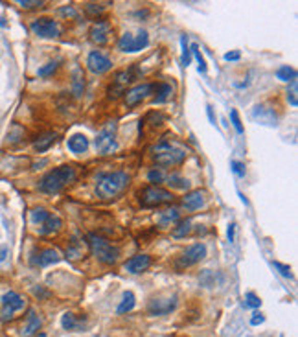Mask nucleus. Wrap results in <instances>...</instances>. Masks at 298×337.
Here are the masks:
<instances>
[{"instance_id": "1", "label": "nucleus", "mask_w": 298, "mask_h": 337, "mask_svg": "<svg viewBox=\"0 0 298 337\" xmlns=\"http://www.w3.org/2000/svg\"><path fill=\"white\" fill-rule=\"evenodd\" d=\"M129 186V175L125 171H112L98 177L96 195L100 199H114Z\"/></svg>"}, {"instance_id": "2", "label": "nucleus", "mask_w": 298, "mask_h": 337, "mask_svg": "<svg viewBox=\"0 0 298 337\" xmlns=\"http://www.w3.org/2000/svg\"><path fill=\"white\" fill-rule=\"evenodd\" d=\"M76 179V170L74 166H59L55 170L48 171L44 177L41 179L39 188L46 194H57L64 188L66 185H70Z\"/></svg>"}, {"instance_id": "3", "label": "nucleus", "mask_w": 298, "mask_h": 337, "mask_svg": "<svg viewBox=\"0 0 298 337\" xmlns=\"http://www.w3.org/2000/svg\"><path fill=\"white\" fill-rule=\"evenodd\" d=\"M87 240H88V247H90L92 254H94L101 263L112 265V263L118 262L120 249L114 247L112 243H109L105 238H101V236H98V234H88Z\"/></svg>"}, {"instance_id": "4", "label": "nucleus", "mask_w": 298, "mask_h": 337, "mask_svg": "<svg viewBox=\"0 0 298 337\" xmlns=\"http://www.w3.org/2000/svg\"><path fill=\"white\" fill-rule=\"evenodd\" d=\"M153 159H155V162L158 164V166L171 168V166L180 164V162L186 159V151L173 148V146L168 142H162L155 148V155H153Z\"/></svg>"}, {"instance_id": "5", "label": "nucleus", "mask_w": 298, "mask_h": 337, "mask_svg": "<svg viewBox=\"0 0 298 337\" xmlns=\"http://www.w3.org/2000/svg\"><path fill=\"white\" fill-rule=\"evenodd\" d=\"M138 201L146 208L161 207V205L171 203L173 201V194L164 188H158V186H147V188H144L138 194Z\"/></svg>"}, {"instance_id": "6", "label": "nucleus", "mask_w": 298, "mask_h": 337, "mask_svg": "<svg viewBox=\"0 0 298 337\" xmlns=\"http://www.w3.org/2000/svg\"><path fill=\"white\" fill-rule=\"evenodd\" d=\"M94 144H96V149L101 155H109V153L116 151V148H118V142H116V122H109L98 133Z\"/></svg>"}, {"instance_id": "7", "label": "nucleus", "mask_w": 298, "mask_h": 337, "mask_svg": "<svg viewBox=\"0 0 298 337\" xmlns=\"http://www.w3.org/2000/svg\"><path fill=\"white\" fill-rule=\"evenodd\" d=\"M24 308V299L15 291H8L4 297H2V311H0V319L2 321H9L13 319V315L17 311Z\"/></svg>"}, {"instance_id": "8", "label": "nucleus", "mask_w": 298, "mask_h": 337, "mask_svg": "<svg viewBox=\"0 0 298 337\" xmlns=\"http://www.w3.org/2000/svg\"><path fill=\"white\" fill-rule=\"evenodd\" d=\"M32 32L35 33L37 37H42V39H52V37H57L61 33V28L57 20L54 19H48V17H42V19H37L32 23Z\"/></svg>"}, {"instance_id": "9", "label": "nucleus", "mask_w": 298, "mask_h": 337, "mask_svg": "<svg viewBox=\"0 0 298 337\" xmlns=\"http://www.w3.org/2000/svg\"><path fill=\"white\" fill-rule=\"evenodd\" d=\"M207 256V245L204 243H195L192 247L184 251L182 256L177 260V269L190 267V265H195L197 262H201L202 258Z\"/></svg>"}, {"instance_id": "10", "label": "nucleus", "mask_w": 298, "mask_h": 337, "mask_svg": "<svg viewBox=\"0 0 298 337\" xmlns=\"http://www.w3.org/2000/svg\"><path fill=\"white\" fill-rule=\"evenodd\" d=\"M134 70H136V66L116 74L114 81H112V85L109 87V98H118L120 94H125L127 85L131 83V81H134Z\"/></svg>"}, {"instance_id": "11", "label": "nucleus", "mask_w": 298, "mask_h": 337, "mask_svg": "<svg viewBox=\"0 0 298 337\" xmlns=\"http://www.w3.org/2000/svg\"><path fill=\"white\" fill-rule=\"evenodd\" d=\"M87 66L90 70L92 74H105L112 69V61L105 56V54H101V52L94 50L88 54L87 57Z\"/></svg>"}, {"instance_id": "12", "label": "nucleus", "mask_w": 298, "mask_h": 337, "mask_svg": "<svg viewBox=\"0 0 298 337\" xmlns=\"http://www.w3.org/2000/svg\"><path fill=\"white\" fill-rule=\"evenodd\" d=\"M155 87H156L155 83H140V85H136V87L129 88L127 93H125V103H127L129 107L138 105V103L142 102V100H146V98L155 91Z\"/></svg>"}, {"instance_id": "13", "label": "nucleus", "mask_w": 298, "mask_h": 337, "mask_svg": "<svg viewBox=\"0 0 298 337\" xmlns=\"http://www.w3.org/2000/svg\"><path fill=\"white\" fill-rule=\"evenodd\" d=\"M110 33H112V26H110V23H107V20H100V23H96L94 26H92L90 41L94 42V44H98V47H103V44L109 42Z\"/></svg>"}, {"instance_id": "14", "label": "nucleus", "mask_w": 298, "mask_h": 337, "mask_svg": "<svg viewBox=\"0 0 298 337\" xmlns=\"http://www.w3.org/2000/svg\"><path fill=\"white\" fill-rule=\"evenodd\" d=\"M175 306H177V299L175 297H171V299H155L149 302L147 311L151 315H166L170 313V311H173Z\"/></svg>"}, {"instance_id": "15", "label": "nucleus", "mask_w": 298, "mask_h": 337, "mask_svg": "<svg viewBox=\"0 0 298 337\" xmlns=\"http://www.w3.org/2000/svg\"><path fill=\"white\" fill-rule=\"evenodd\" d=\"M253 118L260 122V124H263V125H276V122H278V116H276L274 109H271V107H267V105H256L254 107L253 109Z\"/></svg>"}, {"instance_id": "16", "label": "nucleus", "mask_w": 298, "mask_h": 337, "mask_svg": "<svg viewBox=\"0 0 298 337\" xmlns=\"http://www.w3.org/2000/svg\"><path fill=\"white\" fill-rule=\"evenodd\" d=\"M61 260V256L57 254L55 249H42L39 253H35L32 256V263L33 265H41V267H46V265H52V263H57Z\"/></svg>"}, {"instance_id": "17", "label": "nucleus", "mask_w": 298, "mask_h": 337, "mask_svg": "<svg viewBox=\"0 0 298 337\" xmlns=\"http://www.w3.org/2000/svg\"><path fill=\"white\" fill-rule=\"evenodd\" d=\"M149 265H151V256H147V254H136V256L129 258L125 262V269L129 273H134V275L136 273H144Z\"/></svg>"}, {"instance_id": "18", "label": "nucleus", "mask_w": 298, "mask_h": 337, "mask_svg": "<svg viewBox=\"0 0 298 337\" xmlns=\"http://www.w3.org/2000/svg\"><path fill=\"white\" fill-rule=\"evenodd\" d=\"M204 201H207L204 192L202 190H193V192H188V194L184 195L182 207L186 210H197V208L204 207Z\"/></svg>"}, {"instance_id": "19", "label": "nucleus", "mask_w": 298, "mask_h": 337, "mask_svg": "<svg viewBox=\"0 0 298 337\" xmlns=\"http://www.w3.org/2000/svg\"><path fill=\"white\" fill-rule=\"evenodd\" d=\"M39 328H41V319L35 313V309H30L26 315V323H24L22 332L20 333H22V337H32L39 332Z\"/></svg>"}, {"instance_id": "20", "label": "nucleus", "mask_w": 298, "mask_h": 337, "mask_svg": "<svg viewBox=\"0 0 298 337\" xmlns=\"http://www.w3.org/2000/svg\"><path fill=\"white\" fill-rule=\"evenodd\" d=\"M68 149L72 153H85L88 149V139L85 134H74L68 139Z\"/></svg>"}, {"instance_id": "21", "label": "nucleus", "mask_w": 298, "mask_h": 337, "mask_svg": "<svg viewBox=\"0 0 298 337\" xmlns=\"http://www.w3.org/2000/svg\"><path fill=\"white\" fill-rule=\"evenodd\" d=\"M83 87H85V76H83V70L79 66H76L72 72V93L76 98H79L83 94Z\"/></svg>"}, {"instance_id": "22", "label": "nucleus", "mask_w": 298, "mask_h": 337, "mask_svg": "<svg viewBox=\"0 0 298 337\" xmlns=\"http://www.w3.org/2000/svg\"><path fill=\"white\" fill-rule=\"evenodd\" d=\"M179 210L177 208H168V210H164V212H161V217H158V225L161 227H170L173 225V223L179 221Z\"/></svg>"}, {"instance_id": "23", "label": "nucleus", "mask_w": 298, "mask_h": 337, "mask_svg": "<svg viewBox=\"0 0 298 337\" xmlns=\"http://www.w3.org/2000/svg\"><path fill=\"white\" fill-rule=\"evenodd\" d=\"M55 139H57V137H55L54 133H46V134H42V137H39V139L33 142V148H35L39 153H42L55 142Z\"/></svg>"}, {"instance_id": "24", "label": "nucleus", "mask_w": 298, "mask_h": 337, "mask_svg": "<svg viewBox=\"0 0 298 337\" xmlns=\"http://www.w3.org/2000/svg\"><path fill=\"white\" fill-rule=\"evenodd\" d=\"M61 219L57 216H50L48 219H46L44 223H42V227H41V234H52V232H55V231H59L61 229Z\"/></svg>"}, {"instance_id": "25", "label": "nucleus", "mask_w": 298, "mask_h": 337, "mask_svg": "<svg viewBox=\"0 0 298 337\" xmlns=\"http://www.w3.org/2000/svg\"><path fill=\"white\" fill-rule=\"evenodd\" d=\"M190 232H192V221H190V219H182V221H179V225L171 231V236H173V238H186Z\"/></svg>"}, {"instance_id": "26", "label": "nucleus", "mask_w": 298, "mask_h": 337, "mask_svg": "<svg viewBox=\"0 0 298 337\" xmlns=\"http://www.w3.org/2000/svg\"><path fill=\"white\" fill-rule=\"evenodd\" d=\"M118 48L122 52H131V54H133L134 52V35L133 33H129V32L124 33L118 41Z\"/></svg>"}, {"instance_id": "27", "label": "nucleus", "mask_w": 298, "mask_h": 337, "mask_svg": "<svg viewBox=\"0 0 298 337\" xmlns=\"http://www.w3.org/2000/svg\"><path fill=\"white\" fill-rule=\"evenodd\" d=\"M134 295L131 293V291H125L124 293V300H122V304L118 306V313H127V311H131V309L134 308Z\"/></svg>"}, {"instance_id": "28", "label": "nucleus", "mask_w": 298, "mask_h": 337, "mask_svg": "<svg viewBox=\"0 0 298 337\" xmlns=\"http://www.w3.org/2000/svg\"><path fill=\"white\" fill-rule=\"evenodd\" d=\"M166 181H168V185L173 186V188H177V190H188L190 188V181L184 179V177H180V175H177V173L170 175Z\"/></svg>"}, {"instance_id": "29", "label": "nucleus", "mask_w": 298, "mask_h": 337, "mask_svg": "<svg viewBox=\"0 0 298 337\" xmlns=\"http://www.w3.org/2000/svg\"><path fill=\"white\" fill-rule=\"evenodd\" d=\"M171 93H173V88H171V85L168 83H161L158 85V96H155V100H153V103H164L168 98L171 96Z\"/></svg>"}, {"instance_id": "30", "label": "nucleus", "mask_w": 298, "mask_h": 337, "mask_svg": "<svg viewBox=\"0 0 298 337\" xmlns=\"http://www.w3.org/2000/svg\"><path fill=\"white\" fill-rule=\"evenodd\" d=\"M276 76H278V79H282V81H294V79H296V70H294L293 66L285 65V66H282V69H278Z\"/></svg>"}, {"instance_id": "31", "label": "nucleus", "mask_w": 298, "mask_h": 337, "mask_svg": "<svg viewBox=\"0 0 298 337\" xmlns=\"http://www.w3.org/2000/svg\"><path fill=\"white\" fill-rule=\"evenodd\" d=\"M149 44V35H147L146 30H140V32L134 35V52H140Z\"/></svg>"}, {"instance_id": "32", "label": "nucleus", "mask_w": 298, "mask_h": 337, "mask_svg": "<svg viewBox=\"0 0 298 337\" xmlns=\"http://www.w3.org/2000/svg\"><path fill=\"white\" fill-rule=\"evenodd\" d=\"M52 214L46 210V208H33L32 214H30V217H32V221L33 223H39V225H42V223L50 217Z\"/></svg>"}, {"instance_id": "33", "label": "nucleus", "mask_w": 298, "mask_h": 337, "mask_svg": "<svg viewBox=\"0 0 298 337\" xmlns=\"http://www.w3.org/2000/svg\"><path fill=\"white\" fill-rule=\"evenodd\" d=\"M190 52H192L193 56H195V59H197V63H199V72H207V61H204L202 54L199 52V44H195V42H193L192 47H190Z\"/></svg>"}, {"instance_id": "34", "label": "nucleus", "mask_w": 298, "mask_h": 337, "mask_svg": "<svg viewBox=\"0 0 298 337\" xmlns=\"http://www.w3.org/2000/svg\"><path fill=\"white\" fill-rule=\"evenodd\" d=\"M180 44H182V65L188 66L190 59H192V52H190V48H188V39H186V35H182Z\"/></svg>"}, {"instance_id": "35", "label": "nucleus", "mask_w": 298, "mask_h": 337, "mask_svg": "<svg viewBox=\"0 0 298 337\" xmlns=\"http://www.w3.org/2000/svg\"><path fill=\"white\" fill-rule=\"evenodd\" d=\"M199 280H201L202 286H207V287H212L214 284H216V277H214V273H212L210 269H204Z\"/></svg>"}, {"instance_id": "36", "label": "nucleus", "mask_w": 298, "mask_h": 337, "mask_svg": "<svg viewBox=\"0 0 298 337\" xmlns=\"http://www.w3.org/2000/svg\"><path fill=\"white\" fill-rule=\"evenodd\" d=\"M245 304H247L248 308H260V306H262V300H260V297H258L256 293L250 291V293L245 295Z\"/></svg>"}, {"instance_id": "37", "label": "nucleus", "mask_w": 298, "mask_h": 337, "mask_svg": "<svg viewBox=\"0 0 298 337\" xmlns=\"http://www.w3.org/2000/svg\"><path fill=\"white\" fill-rule=\"evenodd\" d=\"M55 70H57V63H55V61H50L48 65H44L42 69H39V76H41V78H48V76L54 74Z\"/></svg>"}, {"instance_id": "38", "label": "nucleus", "mask_w": 298, "mask_h": 337, "mask_svg": "<svg viewBox=\"0 0 298 337\" xmlns=\"http://www.w3.org/2000/svg\"><path fill=\"white\" fill-rule=\"evenodd\" d=\"M147 179H149V183H155V185H158V183H162V181L166 179L164 173H162L161 170H156V168H153L149 173H147Z\"/></svg>"}, {"instance_id": "39", "label": "nucleus", "mask_w": 298, "mask_h": 337, "mask_svg": "<svg viewBox=\"0 0 298 337\" xmlns=\"http://www.w3.org/2000/svg\"><path fill=\"white\" fill-rule=\"evenodd\" d=\"M287 100H289V103L293 107L298 105V100H296V79H294V81H291V87L287 88Z\"/></svg>"}, {"instance_id": "40", "label": "nucleus", "mask_w": 298, "mask_h": 337, "mask_svg": "<svg viewBox=\"0 0 298 337\" xmlns=\"http://www.w3.org/2000/svg\"><path fill=\"white\" fill-rule=\"evenodd\" d=\"M61 324H63L64 330H72V328H76V319H74L72 313H64L63 319H61Z\"/></svg>"}, {"instance_id": "41", "label": "nucleus", "mask_w": 298, "mask_h": 337, "mask_svg": "<svg viewBox=\"0 0 298 337\" xmlns=\"http://www.w3.org/2000/svg\"><path fill=\"white\" fill-rule=\"evenodd\" d=\"M103 10H105V8L100 4H85V11H87L90 17H98Z\"/></svg>"}, {"instance_id": "42", "label": "nucleus", "mask_w": 298, "mask_h": 337, "mask_svg": "<svg viewBox=\"0 0 298 337\" xmlns=\"http://www.w3.org/2000/svg\"><path fill=\"white\" fill-rule=\"evenodd\" d=\"M230 118H232V124H234L236 131H238L239 134L243 133V125H241V120H239V115H238V111H236V109H232V111H230Z\"/></svg>"}, {"instance_id": "43", "label": "nucleus", "mask_w": 298, "mask_h": 337, "mask_svg": "<svg viewBox=\"0 0 298 337\" xmlns=\"http://www.w3.org/2000/svg\"><path fill=\"white\" fill-rule=\"evenodd\" d=\"M44 4V2H37V0H18V6H22V8H26V10H33V8H41V6Z\"/></svg>"}, {"instance_id": "44", "label": "nucleus", "mask_w": 298, "mask_h": 337, "mask_svg": "<svg viewBox=\"0 0 298 337\" xmlns=\"http://www.w3.org/2000/svg\"><path fill=\"white\" fill-rule=\"evenodd\" d=\"M274 267H276V269H280V273L284 275V277H287V278L293 277V275H291L289 265H284V263H280V262H274Z\"/></svg>"}, {"instance_id": "45", "label": "nucleus", "mask_w": 298, "mask_h": 337, "mask_svg": "<svg viewBox=\"0 0 298 337\" xmlns=\"http://www.w3.org/2000/svg\"><path fill=\"white\" fill-rule=\"evenodd\" d=\"M232 168H234V171L238 173L239 177H245V164H243V162L234 161V162H232Z\"/></svg>"}, {"instance_id": "46", "label": "nucleus", "mask_w": 298, "mask_h": 337, "mask_svg": "<svg viewBox=\"0 0 298 337\" xmlns=\"http://www.w3.org/2000/svg\"><path fill=\"white\" fill-rule=\"evenodd\" d=\"M263 321H265V317H263L262 313H258V311H256V313L253 315V319H250V324H253V326H258V324H262Z\"/></svg>"}, {"instance_id": "47", "label": "nucleus", "mask_w": 298, "mask_h": 337, "mask_svg": "<svg viewBox=\"0 0 298 337\" xmlns=\"http://www.w3.org/2000/svg\"><path fill=\"white\" fill-rule=\"evenodd\" d=\"M61 15H64V17H76V11H74L72 6H64V8H61Z\"/></svg>"}, {"instance_id": "48", "label": "nucleus", "mask_w": 298, "mask_h": 337, "mask_svg": "<svg viewBox=\"0 0 298 337\" xmlns=\"http://www.w3.org/2000/svg\"><path fill=\"white\" fill-rule=\"evenodd\" d=\"M239 57H241V54H239V52H228V54H225V59L226 61H238Z\"/></svg>"}, {"instance_id": "49", "label": "nucleus", "mask_w": 298, "mask_h": 337, "mask_svg": "<svg viewBox=\"0 0 298 337\" xmlns=\"http://www.w3.org/2000/svg\"><path fill=\"white\" fill-rule=\"evenodd\" d=\"M234 232H236V225H234V223H230V225H228V241H230V243L234 241Z\"/></svg>"}, {"instance_id": "50", "label": "nucleus", "mask_w": 298, "mask_h": 337, "mask_svg": "<svg viewBox=\"0 0 298 337\" xmlns=\"http://www.w3.org/2000/svg\"><path fill=\"white\" fill-rule=\"evenodd\" d=\"M207 111H208V118H210L212 124H216V118H214V111H212V105L207 107Z\"/></svg>"}, {"instance_id": "51", "label": "nucleus", "mask_w": 298, "mask_h": 337, "mask_svg": "<svg viewBox=\"0 0 298 337\" xmlns=\"http://www.w3.org/2000/svg\"><path fill=\"white\" fill-rule=\"evenodd\" d=\"M6 253H8L6 249H0V262H2V260L6 258Z\"/></svg>"}]
</instances>
